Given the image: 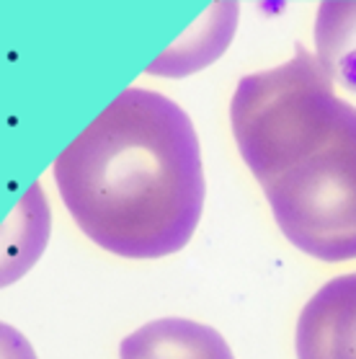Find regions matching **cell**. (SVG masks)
<instances>
[{
    "label": "cell",
    "instance_id": "6da1fadb",
    "mask_svg": "<svg viewBox=\"0 0 356 359\" xmlns=\"http://www.w3.org/2000/svg\"><path fill=\"white\" fill-rule=\"evenodd\" d=\"M73 220L106 251L160 259L191 241L204 207L199 137L163 93L127 88L57 156Z\"/></svg>",
    "mask_w": 356,
    "mask_h": 359
},
{
    "label": "cell",
    "instance_id": "7a4b0ae2",
    "mask_svg": "<svg viewBox=\"0 0 356 359\" xmlns=\"http://www.w3.org/2000/svg\"><path fill=\"white\" fill-rule=\"evenodd\" d=\"M348 109L315 55L297 47L284 65L238 83L230 122L245 165L266 187L323 147Z\"/></svg>",
    "mask_w": 356,
    "mask_h": 359
},
{
    "label": "cell",
    "instance_id": "3957f363",
    "mask_svg": "<svg viewBox=\"0 0 356 359\" xmlns=\"http://www.w3.org/2000/svg\"><path fill=\"white\" fill-rule=\"evenodd\" d=\"M284 236L320 262L356 259V109L323 147L263 187Z\"/></svg>",
    "mask_w": 356,
    "mask_h": 359
},
{
    "label": "cell",
    "instance_id": "277c9868",
    "mask_svg": "<svg viewBox=\"0 0 356 359\" xmlns=\"http://www.w3.org/2000/svg\"><path fill=\"white\" fill-rule=\"evenodd\" d=\"M297 359H356V271L331 279L302 308Z\"/></svg>",
    "mask_w": 356,
    "mask_h": 359
},
{
    "label": "cell",
    "instance_id": "5b68a950",
    "mask_svg": "<svg viewBox=\"0 0 356 359\" xmlns=\"http://www.w3.org/2000/svg\"><path fill=\"white\" fill-rule=\"evenodd\" d=\"M119 359H235L212 326L189 318H160L122 341Z\"/></svg>",
    "mask_w": 356,
    "mask_h": 359
},
{
    "label": "cell",
    "instance_id": "8992f818",
    "mask_svg": "<svg viewBox=\"0 0 356 359\" xmlns=\"http://www.w3.org/2000/svg\"><path fill=\"white\" fill-rule=\"evenodd\" d=\"M238 26V6L235 3H217L204 11V16L196 21L178 41H173L153 65H147V73L153 75H189L202 70L225 52Z\"/></svg>",
    "mask_w": 356,
    "mask_h": 359
},
{
    "label": "cell",
    "instance_id": "52a82bcc",
    "mask_svg": "<svg viewBox=\"0 0 356 359\" xmlns=\"http://www.w3.org/2000/svg\"><path fill=\"white\" fill-rule=\"evenodd\" d=\"M0 233L8 236L6 243H0V287H6L32 269L49 238V210L39 184L26 191Z\"/></svg>",
    "mask_w": 356,
    "mask_h": 359
},
{
    "label": "cell",
    "instance_id": "ba28073f",
    "mask_svg": "<svg viewBox=\"0 0 356 359\" xmlns=\"http://www.w3.org/2000/svg\"><path fill=\"white\" fill-rule=\"evenodd\" d=\"M315 49L328 78L356 93V0H331L317 8Z\"/></svg>",
    "mask_w": 356,
    "mask_h": 359
},
{
    "label": "cell",
    "instance_id": "9c48e42d",
    "mask_svg": "<svg viewBox=\"0 0 356 359\" xmlns=\"http://www.w3.org/2000/svg\"><path fill=\"white\" fill-rule=\"evenodd\" d=\"M0 359H36V351L18 328L0 320Z\"/></svg>",
    "mask_w": 356,
    "mask_h": 359
}]
</instances>
